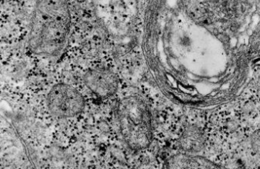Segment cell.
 Masks as SVG:
<instances>
[{"label":"cell","instance_id":"1","mask_svg":"<svg viewBox=\"0 0 260 169\" xmlns=\"http://www.w3.org/2000/svg\"><path fill=\"white\" fill-rule=\"evenodd\" d=\"M70 23L67 0H37L29 28V49L40 56L57 55L66 45Z\"/></svg>","mask_w":260,"mask_h":169},{"label":"cell","instance_id":"2","mask_svg":"<svg viewBox=\"0 0 260 169\" xmlns=\"http://www.w3.org/2000/svg\"><path fill=\"white\" fill-rule=\"evenodd\" d=\"M121 134L133 148H144L151 140L149 110L138 97H127L119 102L117 109Z\"/></svg>","mask_w":260,"mask_h":169},{"label":"cell","instance_id":"3","mask_svg":"<svg viewBox=\"0 0 260 169\" xmlns=\"http://www.w3.org/2000/svg\"><path fill=\"white\" fill-rule=\"evenodd\" d=\"M47 107L51 113L58 118H72L84 108L82 95L71 86L58 83L52 87L47 95Z\"/></svg>","mask_w":260,"mask_h":169},{"label":"cell","instance_id":"4","mask_svg":"<svg viewBox=\"0 0 260 169\" xmlns=\"http://www.w3.org/2000/svg\"><path fill=\"white\" fill-rule=\"evenodd\" d=\"M83 81L89 90L100 97H110L118 87L116 74L104 67L89 69L83 76Z\"/></svg>","mask_w":260,"mask_h":169},{"label":"cell","instance_id":"5","mask_svg":"<svg viewBox=\"0 0 260 169\" xmlns=\"http://www.w3.org/2000/svg\"><path fill=\"white\" fill-rule=\"evenodd\" d=\"M202 135L196 129H189L183 135L182 144L186 146V150H196L202 143Z\"/></svg>","mask_w":260,"mask_h":169},{"label":"cell","instance_id":"6","mask_svg":"<svg viewBox=\"0 0 260 169\" xmlns=\"http://www.w3.org/2000/svg\"><path fill=\"white\" fill-rule=\"evenodd\" d=\"M252 145L255 150L260 155V130L256 132L252 137Z\"/></svg>","mask_w":260,"mask_h":169}]
</instances>
